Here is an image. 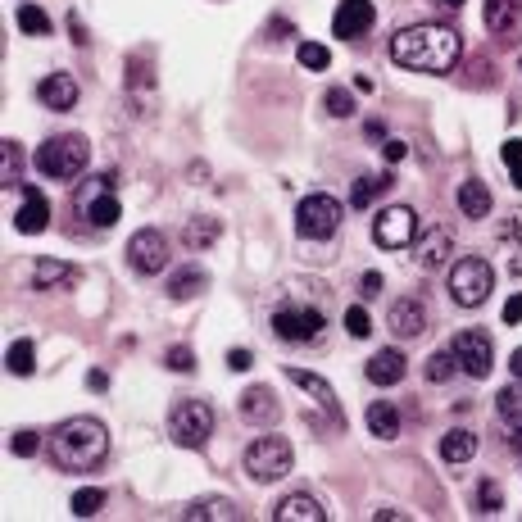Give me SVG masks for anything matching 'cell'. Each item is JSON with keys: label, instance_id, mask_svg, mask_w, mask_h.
<instances>
[{"label": "cell", "instance_id": "obj_1", "mask_svg": "<svg viewBox=\"0 0 522 522\" xmlns=\"http://www.w3.org/2000/svg\"><path fill=\"white\" fill-rule=\"evenodd\" d=\"M463 55V37L450 23H414L391 37V60L414 73H450Z\"/></svg>", "mask_w": 522, "mask_h": 522}, {"label": "cell", "instance_id": "obj_2", "mask_svg": "<svg viewBox=\"0 0 522 522\" xmlns=\"http://www.w3.org/2000/svg\"><path fill=\"white\" fill-rule=\"evenodd\" d=\"M105 454H109V432L96 418H69L50 436V463L60 473H91Z\"/></svg>", "mask_w": 522, "mask_h": 522}, {"label": "cell", "instance_id": "obj_3", "mask_svg": "<svg viewBox=\"0 0 522 522\" xmlns=\"http://www.w3.org/2000/svg\"><path fill=\"white\" fill-rule=\"evenodd\" d=\"M91 159V146L87 137H78V132H69V137H50L46 146H37V173L50 182H73L87 168Z\"/></svg>", "mask_w": 522, "mask_h": 522}, {"label": "cell", "instance_id": "obj_4", "mask_svg": "<svg viewBox=\"0 0 522 522\" xmlns=\"http://www.w3.org/2000/svg\"><path fill=\"white\" fill-rule=\"evenodd\" d=\"M495 291V268L486 264L482 255H463L459 264L450 268V300L459 309H477L486 305V296Z\"/></svg>", "mask_w": 522, "mask_h": 522}, {"label": "cell", "instance_id": "obj_5", "mask_svg": "<svg viewBox=\"0 0 522 522\" xmlns=\"http://www.w3.org/2000/svg\"><path fill=\"white\" fill-rule=\"evenodd\" d=\"M341 218H345L341 200L327 196V191H314V196H305L296 209V232L305 241H327L341 232Z\"/></svg>", "mask_w": 522, "mask_h": 522}, {"label": "cell", "instance_id": "obj_6", "mask_svg": "<svg viewBox=\"0 0 522 522\" xmlns=\"http://www.w3.org/2000/svg\"><path fill=\"white\" fill-rule=\"evenodd\" d=\"M214 432V409L209 400H178L168 409V436L182 445V450H200Z\"/></svg>", "mask_w": 522, "mask_h": 522}, {"label": "cell", "instance_id": "obj_7", "mask_svg": "<svg viewBox=\"0 0 522 522\" xmlns=\"http://www.w3.org/2000/svg\"><path fill=\"white\" fill-rule=\"evenodd\" d=\"M291 463H296V450H291L282 436H259V441L246 450V473L255 477L259 486L291 477Z\"/></svg>", "mask_w": 522, "mask_h": 522}, {"label": "cell", "instance_id": "obj_8", "mask_svg": "<svg viewBox=\"0 0 522 522\" xmlns=\"http://www.w3.org/2000/svg\"><path fill=\"white\" fill-rule=\"evenodd\" d=\"M450 355L454 364L463 368L468 377H491V364H495V345H491V332H482V327H468V332H459L450 341Z\"/></svg>", "mask_w": 522, "mask_h": 522}, {"label": "cell", "instance_id": "obj_9", "mask_svg": "<svg viewBox=\"0 0 522 522\" xmlns=\"http://www.w3.org/2000/svg\"><path fill=\"white\" fill-rule=\"evenodd\" d=\"M273 332L291 345H305V341H318L323 332V309L314 305H277L273 309Z\"/></svg>", "mask_w": 522, "mask_h": 522}, {"label": "cell", "instance_id": "obj_10", "mask_svg": "<svg viewBox=\"0 0 522 522\" xmlns=\"http://www.w3.org/2000/svg\"><path fill=\"white\" fill-rule=\"evenodd\" d=\"M414 232H418V214L409 205H386L382 214L373 218V241L382 250H404L414 246Z\"/></svg>", "mask_w": 522, "mask_h": 522}, {"label": "cell", "instance_id": "obj_11", "mask_svg": "<svg viewBox=\"0 0 522 522\" xmlns=\"http://www.w3.org/2000/svg\"><path fill=\"white\" fill-rule=\"evenodd\" d=\"M128 264L137 268V273H146V277L164 273V268H168V241H164V232H155V227H141V232H132Z\"/></svg>", "mask_w": 522, "mask_h": 522}, {"label": "cell", "instance_id": "obj_12", "mask_svg": "<svg viewBox=\"0 0 522 522\" xmlns=\"http://www.w3.org/2000/svg\"><path fill=\"white\" fill-rule=\"evenodd\" d=\"M377 23V10H373V0H341L332 14V32L341 41H355V37H368Z\"/></svg>", "mask_w": 522, "mask_h": 522}, {"label": "cell", "instance_id": "obj_13", "mask_svg": "<svg viewBox=\"0 0 522 522\" xmlns=\"http://www.w3.org/2000/svg\"><path fill=\"white\" fill-rule=\"evenodd\" d=\"M82 218H87L91 227H114L123 218V205H119V196L109 191V178H100L96 191L82 196Z\"/></svg>", "mask_w": 522, "mask_h": 522}, {"label": "cell", "instance_id": "obj_14", "mask_svg": "<svg viewBox=\"0 0 522 522\" xmlns=\"http://www.w3.org/2000/svg\"><path fill=\"white\" fill-rule=\"evenodd\" d=\"M286 382H296L300 391H309V395H314V404H318V409H323V414H327V423H332V427H341V423H345V418H341V400H336V391L323 382V377L305 373V368H286Z\"/></svg>", "mask_w": 522, "mask_h": 522}, {"label": "cell", "instance_id": "obj_15", "mask_svg": "<svg viewBox=\"0 0 522 522\" xmlns=\"http://www.w3.org/2000/svg\"><path fill=\"white\" fill-rule=\"evenodd\" d=\"M82 282V273L60 259H37L32 264V291H73Z\"/></svg>", "mask_w": 522, "mask_h": 522}, {"label": "cell", "instance_id": "obj_16", "mask_svg": "<svg viewBox=\"0 0 522 522\" xmlns=\"http://www.w3.org/2000/svg\"><path fill=\"white\" fill-rule=\"evenodd\" d=\"M14 227H19L23 237H37V232L50 227V205L37 187H23V205H19V214H14Z\"/></svg>", "mask_w": 522, "mask_h": 522}, {"label": "cell", "instance_id": "obj_17", "mask_svg": "<svg viewBox=\"0 0 522 522\" xmlns=\"http://www.w3.org/2000/svg\"><path fill=\"white\" fill-rule=\"evenodd\" d=\"M454 255V237L445 232V227H432V232H423V241H418V268L423 273H436V268H445Z\"/></svg>", "mask_w": 522, "mask_h": 522}, {"label": "cell", "instance_id": "obj_18", "mask_svg": "<svg viewBox=\"0 0 522 522\" xmlns=\"http://www.w3.org/2000/svg\"><path fill=\"white\" fill-rule=\"evenodd\" d=\"M391 332L395 336H418L427 332V305L418 296H400L391 305Z\"/></svg>", "mask_w": 522, "mask_h": 522}, {"label": "cell", "instance_id": "obj_19", "mask_svg": "<svg viewBox=\"0 0 522 522\" xmlns=\"http://www.w3.org/2000/svg\"><path fill=\"white\" fill-rule=\"evenodd\" d=\"M522 23V0H486V32L509 41Z\"/></svg>", "mask_w": 522, "mask_h": 522}, {"label": "cell", "instance_id": "obj_20", "mask_svg": "<svg viewBox=\"0 0 522 522\" xmlns=\"http://www.w3.org/2000/svg\"><path fill=\"white\" fill-rule=\"evenodd\" d=\"M37 100L46 109H73L78 105V82L69 73H50V78L37 82Z\"/></svg>", "mask_w": 522, "mask_h": 522}, {"label": "cell", "instance_id": "obj_21", "mask_svg": "<svg viewBox=\"0 0 522 522\" xmlns=\"http://www.w3.org/2000/svg\"><path fill=\"white\" fill-rule=\"evenodd\" d=\"M454 200H459V214L473 218V223H482V218H491L495 200H491V187L486 182H459V191H454Z\"/></svg>", "mask_w": 522, "mask_h": 522}, {"label": "cell", "instance_id": "obj_22", "mask_svg": "<svg viewBox=\"0 0 522 522\" xmlns=\"http://www.w3.org/2000/svg\"><path fill=\"white\" fill-rule=\"evenodd\" d=\"M404 373H409V364H404L400 350H377L364 368V377L373 386H395V382H404Z\"/></svg>", "mask_w": 522, "mask_h": 522}, {"label": "cell", "instance_id": "obj_23", "mask_svg": "<svg viewBox=\"0 0 522 522\" xmlns=\"http://www.w3.org/2000/svg\"><path fill=\"white\" fill-rule=\"evenodd\" d=\"M237 409H241V418H246V423H259V427L277 418V400H273V391H268V386H250V391L237 400Z\"/></svg>", "mask_w": 522, "mask_h": 522}, {"label": "cell", "instance_id": "obj_24", "mask_svg": "<svg viewBox=\"0 0 522 522\" xmlns=\"http://www.w3.org/2000/svg\"><path fill=\"white\" fill-rule=\"evenodd\" d=\"M273 518L277 522H323L327 509L314 500V495H286V500L273 509Z\"/></svg>", "mask_w": 522, "mask_h": 522}, {"label": "cell", "instance_id": "obj_25", "mask_svg": "<svg viewBox=\"0 0 522 522\" xmlns=\"http://www.w3.org/2000/svg\"><path fill=\"white\" fill-rule=\"evenodd\" d=\"M495 237H500V250L509 255V273L522 277V214H509V218H504Z\"/></svg>", "mask_w": 522, "mask_h": 522}, {"label": "cell", "instance_id": "obj_26", "mask_svg": "<svg viewBox=\"0 0 522 522\" xmlns=\"http://www.w3.org/2000/svg\"><path fill=\"white\" fill-rule=\"evenodd\" d=\"M364 423H368V432L382 436V441H395V436H400V414H395V404H386V400L368 404Z\"/></svg>", "mask_w": 522, "mask_h": 522}, {"label": "cell", "instance_id": "obj_27", "mask_svg": "<svg viewBox=\"0 0 522 522\" xmlns=\"http://www.w3.org/2000/svg\"><path fill=\"white\" fill-rule=\"evenodd\" d=\"M477 454V436L463 432V427H454V432L441 436V459L445 463H468Z\"/></svg>", "mask_w": 522, "mask_h": 522}, {"label": "cell", "instance_id": "obj_28", "mask_svg": "<svg viewBox=\"0 0 522 522\" xmlns=\"http://www.w3.org/2000/svg\"><path fill=\"white\" fill-rule=\"evenodd\" d=\"M386 187H391V173H368V178H359L355 191H350V209H368Z\"/></svg>", "mask_w": 522, "mask_h": 522}, {"label": "cell", "instance_id": "obj_29", "mask_svg": "<svg viewBox=\"0 0 522 522\" xmlns=\"http://www.w3.org/2000/svg\"><path fill=\"white\" fill-rule=\"evenodd\" d=\"M182 518L187 522H196V518H218V522H237L241 513H237V504L232 500H196L191 509H182Z\"/></svg>", "mask_w": 522, "mask_h": 522}, {"label": "cell", "instance_id": "obj_30", "mask_svg": "<svg viewBox=\"0 0 522 522\" xmlns=\"http://www.w3.org/2000/svg\"><path fill=\"white\" fill-rule=\"evenodd\" d=\"M200 291H205V273H200V268H182V273L168 277V296L173 300H191V296H200Z\"/></svg>", "mask_w": 522, "mask_h": 522}, {"label": "cell", "instance_id": "obj_31", "mask_svg": "<svg viewBox=\"0 0 522 522\" xmlns=\"http://www.w3.org/2000/svg\"><path fill=\"white\" fill-rule=\"evenodd\" d=\"M5 368H10L14 377H32V373H37V345H32V341H14L10 355H5Z\"/></svg>", "mask_w": 522, "mask_h": 522}, {"label": "cell", "instance_id": "obj_32", "mask_svg": "<svg viewBox=\"0 0 522 522\" xmlns=\"http://www.w3.org/2000/svg\"><path fill=\"white\" fill-rule=\"evenodd\" d=\"M218 232H223L218 218H191L187 232H182V241H187L191 250H205V246H214V241H218Z\"/></svg>", "mask_w": 522, "mask_h": 522}, {"label": "cell", "instance_id": "obj_33", "mask_svg": "<svg viewBox=\"0 0 522 522\" xmlns=\"http://www.w3.org/2000/svg\"><path fill=\"white\" fill-rule=\"evenodd\" d=\"M495 414H500L509 427L522 423V386H504V391L495 395Z\"/></svg>", "mask_w": 522, "mask_h": 522}, {"label": "cell", "instance_id": "obj_34", "mask_svg": "<svg viewBox=\"0 0 522 522\" xmlns=\"http://www.w3.org/2000/svg\"><path fill=\"white\" fill-rule=\"evenodd\" d=\"M0 187H23V150H19V141H5V173H0Z\"/></svg>", "mask_w": 522, "mask_h": 522}, {"label": "cell", "instance_id": "obj_35", "mask_svg": "<svg viewBox=\"0 0 522 522\" xmlns=\"http://www.w3.org/2000/svg\"><path fill=\"white\" fill-rule=\"evenodd\" d=\"M100 509H105V491H100V486H82V491L73 495V513H78V518H96Z\"/></svg>", "mask_w": 522, "mask_h": 522}, {"label": "cell", "instance_id": "obj_36", "mask_svg": "<svg viewBox=\"0 0 522 522\" xmlns=\"http://www.w3.org/2000/svg\"><path fill=\"white\" fill-rule=\"evenodd\" d=\"M296 60L305 64V69H327V64H332V50H327V46H318V41H300Z\"/></svg>", "mask_w": 522, "mask_h": 522}, {"label": "cell", "instance_id": "obj_37", "mask_svg": "<svg viewBox=\"0 0 522 522\" xmlns=\"http://www.w3.org/2000/svg\"><path fill=\"white\" fill-rule=\"evenodd\" d=\"M19 28L28 32V37H50V19L37 10V5H23L19 10Z\"/></svg>", "mask_w": 522, "mask_h": 522}, {"label": "cell", "instance_id": "obj_38", "mask_svg": "<svg viewBox=\"0 0 522 522\" xmlns=\"http://www.w3.org/2000/svg\"><path fill=\"white\" fill-rule=\"evenodd\" d=\"M327 114H332V119H350V114H355V96H350V91L345 87H332L327 91Z\"/></svg>", "mask_w": 522, "mask_h": 522}, {"label": "cell", "instance_id": "obj_39", "mask_svg": "<svg viewBox=\"0 0 522 522\" xmlns=\"http://www.w3.org/2000/svg\"><path fill=\"white\" fill-rule=\"evenodd\" d=\"M345 332L355 336V341H364V336L373 332V318H368L364 305H350V309H345Z\"/></svg>", "mask_w": 522, "mask_h": 522}, {"label": "cell", "instance_id": "obj_40", "mask_svg": "<svg viewBox=\"0 0 522 522\" xmlns=\"http://www.w3.org/2000/svg\"><path fill=\"white\" fill-rule=\"evenodd\" d=\"M500 504H504L500 482H491V477H486V482L477 486V513H500Z\"/></svg>", "mask_w": 522, "mask_h": 522}, {"label": "cell", "instance_id": "obj_41", "mask_svg": "<svg viewBox=\"0 0 522 522\" xmlns=\"http://www.w3.org/2000/svg\"><path fill=\"white\" fill-rule=\"evenodd\" d=\"M454 373H459V364H454L450 350H441V355L427 359V377H432V382H450Z\"/></svg>", "mask_w": 522, "mask_h": 522}, {"label": "cell", "instance_id": "obj_42", "mask_svg": "<svg viewBox=\"0 0 522 522\" xmlns=\"http://www.w3.org/2000/svg\"><path fill=\"white\" fill-rule=\"evenodd\" d=\"M504 164H509V178H513V187L522 191V141H504Z\"/></svg>", "mask_w": 522, "mask_h": 522}, {"label": "cell", "instance_id": "obj_43", "mask_svg": "<svg viewBox=\"0 0 522 522\" xmlns=\"http://www.w3.org/2000/svg\"><path fill=\"white\" fill-rule=\"evenodd\" d=\"M164 364L173 368V373H191V368H196V355H191L187 345H173V350L164 355Z\"/></svg>", "mask_w": 522, "mask_h": 522}, {"label": "cell", "instance_id": "obj_44", "mask_svg": "<svg viewBox=\"0 0 522 522\" xmlns=\"http://www.w3.org/2000/svg\"><path fill=\"white\" fill-rule=\"evenodd\" d=\"M37 432H28V427H23V432H14V441H10V450L19 454V459H28V454H37Z\"/></svg>", "mask_w": 522, "mask_h": 522}, {"label": "cell", "instance_id": "obj_45", "mask_svg": "<svg viewBox=\"0 0 522 522\" xmlns=\"http://www.w3.org/2000/svg\"><path fill=\"white\" fill-rule=\"evenodd\" d=\"M250 364H255V355H250V350H227V368H232V373H246Z\"/></svg>", "mask_w": 522, "mask_h": 522}, {"label": "cell", "instance_id": "obj_46", "mask_svg": "<svg viewBox=\"0 0 522 522\" xmlns=\"http://www.w3.org/2000/svg\"><path fill=\"white\" fill-rule=\"evenodd\" d=\"M504 323H509V327H513V323H522V291L509 300V305H504Z\"/></svg>", "mask_w": 522, "mask_h": 522}, {"label": "cell", "instance_id": "obj_47", "mask_svg": "<svg viewBox=\"0 0 522 522\" xmlns=\"http://www.w3.org/2000/svg\"><path fill=\"white\" fill-rule=\"evenodd\" d=\"M364 296H382V273H364Z\"/></svg>", "mask_w": 522, "mask_h": 522}, {"label": "cell", "instance_id": "obj_48", "mask_svg": "<svg viewBox=\"0 0 522 522\" xmlns=\"http://www.w3.org/2000/svg\"><path fill=\"white\" fill-rule=\"evenodd\" d=\"M382 155L391 159V164H395V159H404V141H386V146H382Z\"/></svg>", "mask_w": 522, "mask_h": 522}, {"label": "cell", "instance_id": "obj_49", "mask_svg": "<svg viewBox=\"0 0 522 522\" xmlns=\"http://www.w3.org/2000/svg\"><path fill=\"white\" fill-rule=\"evenodd\" d=\"M87 386H91V391H105V386H109V377H105V373H96V368H91V373H87Z\"/></svg>", "mask_w": 522, "mask_h": 522}, {"label": "cell", "instance_id": "obj_50", "mask_svg": "<svg viewBox=\"0 0 522 522\" xmlns=\"http://www.w3.org/2000/svg\"><path fill=\"white\" fill-rule=\"evenodd\" d=\"M509 368H513V377H518V382H522V345H518V350H513V355H509Z\"/></svg>", "mask_w": 522, "mask_h": 522}, {"label": "cell", "instance_id": "obj_51", "mask_svg": "<svg viewBox=\"0 0 522 522\" xmlns=\"http://www.w3.org/2000/svg\"><path fill=\"white\" fill-rule=\"evenodd\" d=\"M509 445H513V450H522V423H518V427H513V436H509Z\"/></svg>", "mask_w": 522, "mask_h": 522}, {"label": "cell", "instance_id": "obj_52", "mask_svg": "<svg viewBox=\"0 0 522 522\" xmlns=\"http://www.w3.org/2000/svg\"><path fill=\"white\" fill-rule=\"evenodd\" d=\"M441 5H450V10H459V5H463V0H441Z\"/></svg>", "mask_w": 522, "mask_h": 522}]
</instances>
